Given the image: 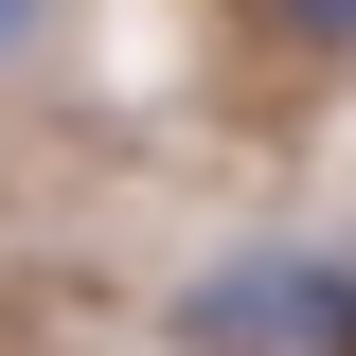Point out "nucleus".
<instances>
[{
    "instance_id": "obj_1",
    "label": "nucleus",
    "mask_w": 356,
    "mask_h": 356,
    "mask_svg": "<svg viewBox=\"0 0 356 356\" xmlns=\"http://www.w3.org/2000/svg\"><path fill=\"white\" fill-rule=\"evenodd\" d=\"M178 339L196 356H356V267L339 250H232L178 285Z\"/></svg>"
},
{
    "instance_id": "obj_2",
    "label": "nucleus",
    "mask_w": 356,
    "mask_h": 356,
    "mask_svg": "<svg viewBox=\"0 0 356 356\" xmlns=\"http://www.w3.org/2000/svg\"><path fill=\"white\" fill-rule=\"evenodd\" d=\"M267 18H285L303 54H356V0H267Z\"/></svg>"
},
{
    "instance_id": "obj_3",
    "label": "nucleus",
    "mask_w": 356,
    "mask_h": 356,
    "mask_svg": "<svg viewBox=\"0 0 356 356\" xmlns=\"http://www.w3.org/2000/svg\"><path fill=\"white\" fill-rule=\"evenodd\" d=\"M54 36V0H0V72H18V54H36Z\"/></svg>"
}]
</instances>
